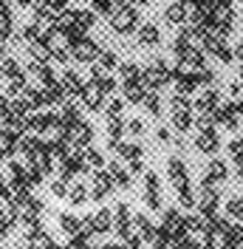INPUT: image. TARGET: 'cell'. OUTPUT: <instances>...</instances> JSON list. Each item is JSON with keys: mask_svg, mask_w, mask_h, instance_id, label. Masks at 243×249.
<instances>
[{"mask_svg": "<svg viewBox=\"0 0 243 249\" xmlns=\"http://www.w3.org/2000/svg\"><path fill=\"white\" fill-rule=\"evenodd\" d=\"M139 9L133 3H119L116 9H113V15H110V31H116V34H133L139 31Z\"/></svg>", "mask_w": 243, "mask_h": 249, "instance_id": "6da1fadb", "label": "cell"}, {"mask_svg": "<svg viewBox=\"0 0 243 249\" xmlns=\"http://www.w3.org/2000/svg\"><path fill=\"white\" fill-rule=\"evenodd\" d=\"M144 82H147V88H164V85H170L173 82V68H170L164 60H153L147 68H144Z\"/></svg>", "mask_w": 243, "mask_h": 249, "instance_id": "7a4b0ae2", "label": "cell"}, {"mask_svg": "<svg viewBox=\"0 0 243 249\" xmlns=\"http://www.w3.org/2000/svg\"><path fill=\"white\" fill-rule=\"evenodd\" d=\"M113 230L119 232L122 241H130L136 235V227H133V213H130V204L119 201L116 210H113Z\"/></svg>", "mask_w": 243, "mask_h": 249, "instance_id": "3957f363", "label": "cell"}, {"mask_svg": "<svg viewBox=\"0 0 243 249\" xmlns=\"http://www.w3.org/2000/svg\"><path fill=\"white\" fill-rule=\"evenodd\" d=\"M141 190H144V196H141V198H144V204H147V207H150V210H156V213H158V210H161V181H158V176H156V173L153 170H147L144 173V181H141Z\"/></svg>", "mask_w": 243, "mask_h": 249, "instance_id": "277c9868", "label": "cell"}, {"mask_svg": "<svg viewBox=\"0 0 243 249\" xmlns=\"http://www.w3.org/2000/svg\"><path fill=\"white\" fill-rule=\"evenodd\" d=\"M173 82H175V93H184V96H190L192 91L201 88V77H198V71H187V68H173Z\"/></svg>", "mask_w": 243, "mask_h": 249, "instance_id": "5b68a950", "label": "cell"}, {"mask_svg": "<svg viewBox=\"0 0 243 249\" xmlns=\"http://www.w3.org/2000/svg\"><path fill=\"white\" fill-rule=\"evenodd\" d=\"M229 178V164L224 161V159H209L207 161V167H204V173H201V184H221V181H226Z\"/></svg>", "mask_w": 243, "mask_h": 249, "instance_id": "8992f818", "label": "cell"}, {"mask_svg": "<svg viewBox=\"0 0 243 249\" xmlns=\"http://www.w3.org/2000/svg\"><path fill=\"white\" fill-rule=\"evenodd\" d=\"M113 230V213L110 210H96L93 215L85 218V232L91 235H105Z\"/></svg>", "mask_w": 243, "mask_h": 249, "instance_id": "52a82bcc", "label": "cell"}, {"mask_svg": "<svg viewBox=\"0 0 243 249\" xmlns=\"http://www.w3.org/2000/svg\"><path fill=\"white\" fill-rule=\"evenodd\" d=\"M113 190H116V184H113L110 173L107 170H96L93 173V181H91V198L93 201H105Z\"/></svg>", "mask_w": 243, "mask_h": 249, "instance_id": "ba28073f", "label": "cell"}, {"mask_svg": "<svg viewBox=\"0 0 243 249\" xmlns=\"http://www.w3.org/2000/svg\"><path fill=\"white\" fill-rule=\"evenodd\" d=\"M102 51H105V48L99 46V43H93V40H88V37L71 43V54H74V60H79V62H93Z\"/></svg>", "mask_w": 243, "mask_h": 249, "instance_id": "9c48e42d", "label": "cell"}, {"mask_svg": "<svg viewBox=\"0 0 243 249\" xmlns=\"http://www.w3.org/2000/svg\"><path fill=\"white\" fill-rule=\"evenodd\" d=\"M167 178L173 181V187H190V170H187L181 156H170L167 159Z\"/></svg>", "mask_w": 243, "mask_h": 249, "instance_id": "30bf717a", "label": "cell"}, {"mask_svg": "<svg viewBox=\"0 0 243 249\" xmlns=\"http://www.w3.org/2000/svg\"><path fill=\"white\" fill-rule=\"evenodd\" d=\"M218 204H221L218 190L209 184H201V190H198V210H201V215H215Z\"/></svg>", "mask_w": 243, "mask_h": 249, "instance_id": "8fae6325", "label": "cell"}, {"mask_svg": "<svg viewBox=\"0 0 243 249\" xmlns=\"http://www.w3.org/2000/svg\"><path fill=\"white\" fill-rule=\"evenodd\" d=\"M215 124H221L226 130H238V124H241V110H238V105L235 102L221 105V108L215 110Z\"/></svg>", "mask_w": 243, "mask_h": 249, "instance_id": "7c38bea8", "label": "cell"}, {"mask_svg": "<svg viewBox=\"0 0 243 249\" xmlns=\"http://www.w3.org/2000/svg\"><path fill=\"white\" fill-rule=\"evenodd\" d=\"M221 105H224V102H221V91H218V88H207V91L198 93V99H195L198 113H215Z\"/></svg>", "mask_w": 243, "mask_h": 249, "instance_id": "4fadbf2b", "label": "cell"}, {"mask_svg": "<svg viewBox=\"0 0 243 249\" xmlns=\"http://www.w3.org/2000/svg\"><path fill=\"white\" fill-rule=\"evenodd\" d=\"M218 147H221V136H218V130L209 127V130H198L195 136V150L198 153H218Z\"/></svg>", "mask_w": 243, "mask_h": 249, "instance_id": "5bb4252c", "label": "cell"}, {"mask_svg": "<svg viewBox=\"0 0 243 249\" xmlns=\"http://www.w3.org/2000/svg\"><path fill=\"white\" fill-rule=\"evenodd\" d=\"M122 91H124V102L139 105V102L147 99L150 88H147V82H144V77H141V79H133V82H122Z\"/></svg>", "mask_w": 243, "mask_h": 249, "instance_id": "9a60e30c", "label": "cell"}, {"mask_svg": "<svg viewBox=\"0 0 243 249\" xmlns=\"http://www.w3.org/2000/svg\"><path fill=\"white\" fill-rule=\"evenodd\" d=\"M68 139H71V147H76V150H85V147H91V142H93V124L88 122H79L68 133Z\"/></svg>", "mask_w": 243, "mask_h": 249, "instance_id": "2e32d148", "label": "cell"}, {"mask_svg": "<svg viewBox=\"0 0 243 249\" xmlns=\"http://www.w3.org/2000/svg\"><path fill=\"white\" fill-rule=\"evenodd\" d=\"M187 17H190V3L187 0H175V3H170L167 9H164V20L173 23V26L187 23Z\"/></svg>", "mask_w": 243, "mask_h": 249, "instance_id": "e0dca14e", "label": "cell"}, {"mask_svg": "<svg viewBox=\"0 0 243 249\" xmlns=\"http://www.w3.org/2000/svg\"><path fill=\"white\" fill-rule=\"evenodd\" d=\"M136 37H139V46L153 48V46H158V43H161V29H158L156 23H141Z\"/></svg>", "mask_w": 243, "mask_h": 249, "instance_id": "ac0fdd59", "label": "cell"}, {"mask_svg": "<svg viewBox=\"0 0 243 249\" xmlns=\"http://www.w3.org/2000/svg\"><path fill=\"white\" fill-rule=\"evenodd\" d=\"M133 227H136V235L144 241V244H150L153 238H156V232H158V230H156V224H153L144 213H136V215H133Z\"/></svg>", "mask_w": 243, "mask_h": 249, "instance_id": "d6986e66", "label": "cell"}, {"mask_svg": "<svg viewBox=\"0 0 243 249\" xmlns=\"http://www.w3.org/2000/svg\"><path fill=\"white\" fill-rule=\"evenodd\" d=\"M82 105L88 110H99V108H105V93L99 91L93 82H88L85 85V91H82Z\"/></svg>", "mask_w": 243, "mask_h": 249, "instance_id": "ffe728a7", "label": "cell"}, {"mask_svg": "<svg viewBox=\"0 0 243 249\" xmlns=\"http://www.w3.org/2000/svg\"><path fill=\"white\" fill-rule=\"evenodd\" d=\"M60 85L65 88V93H68V96H82V91H85V82H82V77H79L76 71H71V68L62 74Z\"/></svg>", "mask_w": 243, "mask_h": 249, "instance_id": "44dd1931", "label": "cell"}, {"mask_svg": "<svg viewBox=\"0 0 243 249\" xmlns=\"http://www.w3.org/2000/svg\"><path fill=\"white\" fill-rule=\"evenodd\" d=\"M91 198V187L82 184V181H71V190H68V201L74 204V207H82V204H88Z\"/></svg>", "mask_w": 243, "mask_h": 249, "instance_id": "7402d4cb", "label": "cell"}, {"mask_svg": "<svg viewBox=\"0 0 243 249\" xmlns=\"http://www.w3.org/2000/svg\"><path fill=\"white\" fill-rule=\"evenodd\" d=\"M107 173H110L113 184L119 187V190H127L130 187V170H124L119 161H107Z\"/></svg>", "mask_w": 243, "mask_h": 249, "instance_id": "603a6c76", "label": "cell"}, {"mask_svg": "<svg viewBox=\"0 0 243 249\" xmlns=\"http://www.w3.org/2000/svg\"><path fill=\"white\" fill-rule=\"evenodd\" d=\"M60 230L68 235V238H74L76 232H82V230H85V221H79V218L71 215V213H62V215H60Z\"/></svg>", "mask_w": 243, "mask_h": 249, "instance_id": "cb8c5ba5", "label": "cell"}, {"mask_svg": "<svg viewBox=\"0 0 243 249\" xmlns=\"http://www.w3.org/2000/svg\"><path fill=\"white\" fill-rule=\"evenodd\" d=\"M192 124H195L192 108H187V110H173V127H175L178 133H187V130H190Z\"/></svg>", "mask_w": 243, "mask_h": 249, "instance_id": "d4e9b609", "label": "cell"}, {"mask_svg": "<svg viewBox=\"0 0 243 249\" xmlns=\"http://www.w3.org/2000/svg\"><path fill=\"white\" fill-rule=\"evenodd\" d=\"M116 156L127 159V161H139V159L144 156V147H141L139 142H122L119 147H116Z\"/></svg>", "mask_w": 243, "mask_h": 249, "instance_id": "484cf974", "label": "cell"}, {"mask_svg": "<svg viewBox=\"0 0 243 249\" xmlns=\"http://www.w3.org/2000/svg\"><path fill=\"white\" fill-rule=\"evenodd\" d=\"M141 74H144V68H139L136 62H122V65H119V77H122V82H133V79H141Z\"/></svg>", "mask_w": 243, "mask_h": 249, "instance_id": "4316f807", "label": "cell"}, {"mask_svg": "<svg viewBox=\"0 0 243 249\" xmlns=\"http://www.w3.org/2000/svg\"><path fill=\"white\" fill-rule=\"evenodd\" d=\"M175 198H178V207H184V210L198 207V196H192L190 187H175Z\"/></svg>", "mask_w": 243, "mask_h": 249, "instance_id": "83f0119b", "label": "cell"}, {"mask_svg": "<svg viewBox=\"0 0 243 249\" xmlns=\"http://www.w3.org/2000/svg\"><path fill=\"white\" fill-rule=\"evenodd\" d=\"M82 161H85L88 170H91V167L102 170V164H105V159H102V153H99L96 147H85V150H82Z\"/></svg>", "mask_w": 243, "mask_h": 249, "instance_id": "f1b7e54d", "label": "cell"}, {"mask_svg": "<svg viewBox=\"0 0 243 249\" xmlns=\"http://www.w3.org/2000/svg\"><path fill=\"white\" fill-rule=\"evenodd\" d=\"M122 110H124V99H110V102L105 105L107 122H116V119H122Z\"/></svg>", "mask_w": 243, "mask_h": 249, "instance_id": "f546056e", "label": "cell"}, {"mask_svg": "<svg viewBox=\"0 0 243 249\" xmlns=\"http://www.w3.org/2000/svg\"><path fill=\"white\" fill-rule=\"evenodd\" d=\"M221 241H229V244H235V247H243V227L241 224H229V230L224 232Z\"/></svg>", "mask_w": 243, "mask_h": 249, "instance_id": "4dcf8cb0", "label": "cell"}, {"mask_svg": "<svg viewBox=\"0 0 243 249\" xmlns=\"http://www.w3.org/2000/svg\"><path fill=\"white\" fill-rule=\"evenodd\" d=\"M141 105L150 110V116H161V96H158V91H150Z\"/></svg>", "mask_w": 243, "mask_h": 249, "instance_id": "1f68e13d", "label": "cell"}, {"mask_svg": "<svg viewBox=\"0 0 243 249\" xmlns=\"http://www.w3.org/2000/svg\"><path fill=\"white\" fill-rule=\"evenodd\" d=\"M226 91H229V102H241L243 99V79L238 77V79H232L226 85Z\"/></svg>", "mask_w": 243, "mask_h": 249, "instance_id": "d6a6232c", "label": "cell"}, {"mask_svg": "<svg viewBox=\"0 0 243 249\" xmlns=\"http://www.w3.org/2000/svg\"><path fill=\"white\" fill-rule=\"evenodd\" d=\"M226 215H229V218H243V196H235V198H229V204H226Z\"/></svg>", "mask_w": 243, "mask_h": 249, "instance_id": "836d02e7", "label": "cell"}, {"mask_svg": "<svg viewBox=\"0 0 243 249\" xmlns=\"http://www.w3.org/2000/svg\"><path fill=\"white\" fill-rule=\"evenodd\" d=\"M3 77L6 79H20V68H17L15 57H6V60H3Z\"/></svg>", "mask_w": 243, "mask_h": 249, "instance_id": "e575fe53", "label": "cell"}, {"mask_svg": "<svg viewBox=\"0 0 243 249\" xmlns=\"http://www.w3.org/2000/svg\"><path fill=\"white\" fill-rule=\"evenodd\" d=\"M170 105H173V110H187V108H192V102H190V96H184V93H173V99H170Z\"/></svg>", "mask_w": 243, "mask_h": 249, "instance_id": "d590c367", "label": "cell"}, {"mask_svg": "<svg viewBox=\"0 0 243 249\" xmlns=\"http://www.w3.org/2000/svg\"><path fill=\"white\" fill-rule=\"evenodd\" d=\"M144 130H147V127H144V122H141V119H127V136H144Z\"/></svg>", "mask_w": 243, "mask_h": 249, "instance_id": "8d00e7d4", "label": "cell"}, {"mask_svg": "<svg viewBox=\"0 0 243 249\" xmlns=\"http://www.w3.org/2000/svg\"><path fill=\"white\" fill-rule=\"evenodd\" d=\"M99 65H102L105 71H110V68H116V54H113L110 48H105V51L99 54Z\"/></svg>", "mask_w": 243, "mask_h": 249, "instance_id": "74e56055", "label": "cell"}, {"mask_svg": "<svg viewBox=\"0 0 243 249\" xmlns=\"http://www.w3.org/2000/svg\"><path fill=\"white\" fill-rule=\"evenodd\" d=\"M153 136H156V142H158V144H170V142H175V139H173V133H170V127H164V124H158Z\"/></svg>", "mask_w": 243, "mask_h": 249, "instance_id": "f35d334b", "label": "cell"}, {"mask_svg": "<svg viewBox=\"0 0 243 249\" xmlns=\"http://www.w3.org/2000/svg\"><path fill=\"white\" fill-rule=\"evenodd\" d=\"M68 190H71V187H68V181H65V178H57V181L51 184V193H54L57 198H68Z\"/></svg>", "mask_w": 243, "mask_h": 249, "instance_id": "ab89813d", "label": "cell"}, {"mask_svg": "<svg viewBox=\"0 0 243 249\" xmlns=\"http://www.w3.org/2000/svg\"><path fill=\"white\" fill-rule=\"evenodd\" d=\"M0 20H3V37H9V34H12V26H15V20H12V12H9V9H3Z\"/></svg>", "mask_w": 243, "mask_h": 249, "instance_id": "60d3db41", "label": "cell"}, {"mask_svg": "<svg viewBox=\"0 0 243 249\" xmlns=\"http://www.w3.org/2000/svg\"><path fill=\"white\" fill-rule=\"evenodd\" d=\"M198 77H201V85H207V88H212V82H215V74L209 71V68H204V71H198Z\"/></svg>", "mask_w": 243, "mask_h": 249, "instance_id": "b9f144b4", "label": "cell"}, {"mask_svg": "<svg viewBox=\"0 0 243 249\" xmlns=\"http://www.w3.org/2000/svg\"><path fill=\"white\" fill-rule=\"evenodd\" d=\"M127 170H130V176H133V173H141V170H144L141 159H139V161H130V164H127Z\"/></svg>", "mask_w": 243, "mask_h": 249, "instance_id": "7bdbcfd3", "label": "cell"}]
</instances>
